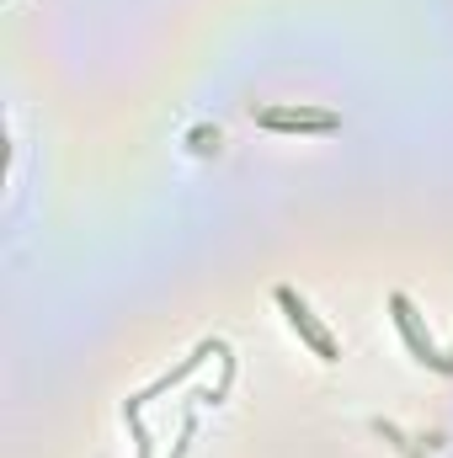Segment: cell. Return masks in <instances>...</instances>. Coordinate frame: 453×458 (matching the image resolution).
<instances>
[{"instance_id": "7a4b0ae2", "label": "cell", "mask_w": 453, "mask_h": 458, "mask_svg": "<svg viewBox=\"0 0 453 458\" xmlns=\"http://www.w3.org/2000/svg\"><path fill=\"white\" fill-rule=\"evenodd\" d=\"M261 123L267 128H337L331 113H267Z\"/></svg>"}, {"instance_id": "6da1fadb", "label": "cell", "mask_w": 453, "mask_h": 458, "mask_svg": "<svg viewBox=\"0 0 453 458\" xmlns=\"http://www.w3.org/2000/svg\"><path fill=\"white\" fill-rule=\"evenodd\" d=\"M278 299H283V310H288V315H294V326H299V331H304V336H310V342L321 346V357H337V346H331V336H326V331H321V326H315V320H310V310H304V304H299V299H294V293H288V288H283V293H278Z\"/></svg>"}]
</instances>
